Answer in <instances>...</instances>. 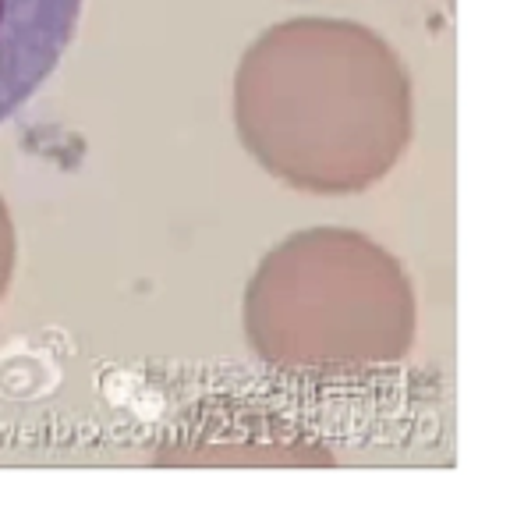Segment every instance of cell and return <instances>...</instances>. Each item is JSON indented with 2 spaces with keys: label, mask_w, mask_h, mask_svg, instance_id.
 Here are the masks:
<instances>
[{
  "label": "cell",
  "mask_w": 510,
  "mask_h": 518,
  "mask_svg": "<svg viewBox=\"0 0 510 518\" xmlns=\"http://www.w3.org/2000/svg\"><path fill=\"white\" fill-rule=\"evenodd\" d=\"M82 8L85 0H0V125L57 71Z\"/></svg>",
  "instance_id": "obj_3"
},
{
  "label": "cell",
  "mask_w": 510,
  "mask_h": 518,
  "mask_svg": "<svg viewBox=\"0 0 510 518\" xmlns=\"http://www.w3.org/2000/svg\"><path fill=\"white\" fill-rule=\"evenodd\" d=\"M234 125L263 171L309 196H355L411 142L415 100L401 54L344 18L277 22L234 75Z\"/></svg>",
  "instance_id": "obj_1"
},
{
  "label": "cell",
  "mask_w": 510,
  "mask_h": 518,
  "mask_svg": "<svg viewBox=\"0 0 510 518\" xmlns=\"http://www.w3.org/2000/svg\"><path fill=\"white\" fill-rule=\"evenodd\" d=\"M408 270L369 235L312 228L266 252L245 291V334L287 373L344 377L394 366L415 341Z\"/></svg>",
  "instance_id": "obj_2"
},
{
  "label": "cell",
  "mask_w": 510,
  "mask_h": 518,
  "mask_svg": "<svg viewBox=\"0 0 510 518\" xmlns=\"http://www.w3.org/2000/svg\"><path fill=\"white\" fill-rule=\"evenodd\" d=\"M11 267H15V231H11V213L0 199V295L11 284Z\"/></svg>",
  "instance_id": "obj_4"
}]
</instances>
